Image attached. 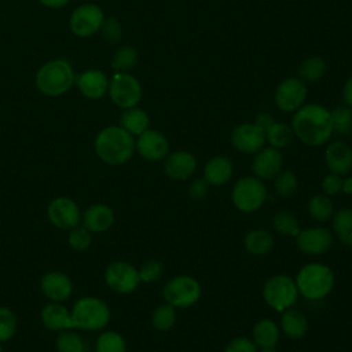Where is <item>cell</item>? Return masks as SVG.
<instances>
[{
	"mask_svg": "<svg viewBox=\"0 0 352 352\" xmlns=\"http://www.w3.org/2000/svg\"><path fill=\"white\" fill-rule=\"evenodd\" d=\"M290 125L296 139L311 147L323 146L334 133L330 110L319 103H304L293 113Z\"/></svg>",
	"mask_w": 352,
	"mask_h": 352,
	"instance_id": "cell-1",
	"label": "cell"
},
{
	"mask_svg": "<svg viewBox=\"0 0 352 352\" xmlns=\"http://www.w3.org/2000/svg\"><path fill=\"white\" fill-rule=\"evenodd\" d=\"M94 150L102 162L120 166L131 161L135 153V138L120 125H110L98 132Z\"/></svg>",
	"mask_w": 352,
	"mask_h": 352,
	"instance_id": "cell-2",
	"label": "cell"
},
{
	"mask_svg": "<svg viewBox=\"0 0 352 352\" xmlns=\"http://www.w3.org/2000/svg\"><path fill=\"white\" fill-rule=\"evenodd\" d=\"M294 282L301 297L309 301H320L333 292L336 275L329 265L314 261L298 270Z\"/></svg>",
	"mask_w": 352,
	"mask_h": 352,
	"instance_id": "cell-3",
	"label": "cell"
},
{
	"mask_svg": "<svg viewBox=\"0 0 352 352\" xmlns=\"http://www.w3.org/2000/svg\"><path fill=\"white\" fill-rule=\"evenodd\" d=\"M73 329L82 331H102L111 320L109 304L96 296H82L77 298L72 308Z\"/></svg>",
	"mask_w": 352,
	"mask_h": 352,
	"instance_id": "cell-4",
	"label": "cell"
},
{
	"mask_svg": "<svg viewBox=\"0 0 352 352\" xmlns=\"http://www.w3.org/2000/svg\"><path fill=\"white\" fill-rule=\"evenodd\" d=\"M74 72L66 59H54L43 65L36 74L38 91L47 96H59L70 89Z\"/></svg>",
	"mask_w": 352,
	"mask_h": 352,
	"instance_id": "cell-5",
	"label": "cell"
},
{
	"mask_svg": "<svg viewBox=\"0 0 352 352\" xmlns=\"http://www.w3.org/2000/svg\"><path fill=\"white\" fill-rule=\"evenodd\" d=\"M268 191L264 182L254 175L239 177L231 190V202L242 213L258 210L267 201Z\"/></svg>",
	"mask_w": 352,
	"mask_h": 352,
	"instance_id": "cell-6",
	"label": "cell"
},
{
	"mask_svg": "<svg viewBox=\"0 0 352 352\" xmlns=\"http://www.w3.org/2000/svg\"><path fill=\"white\" fill-rule=\"evenodd\" d=\"M298 297L294 278L285 274L268 278L263 286L264 302L276 312H283L294 307Z\"/></svg>",
	"mask_w": 352,
	"mask_h": 352,
	"instance_id": "cell-7",
	"label": "cell"
},
{
	"mask_svg": "<svg viewBox=\"0 0 352 352\" xmlns=\"http://www.w3.org/2000/svg\"><path fill=\"white\" fill-rule=\"evenodd\" d=\"M201 296L202 287L198 279L186 274L170 278L162 287L165 302L175 308H190L199 301Z\"/></svg>",
	"mask_w": 352,
	"mask_h": 352,
	"instance_id": "cell-8",
	"label": "cell"
},
{
	"mask_svg": "<svg viewBox=\"0 0 352 352\" xmlns=\"http://www.w3.org/2000/svg\"><path fill=\"white\" fill-rule=\"evenodd\" d=\"M103 279L106 286L117 294H131L142 283L139 270L125 260L110 263L104 268Z\"/></svg>",
	"mask_w": 352,
	"mask_h": 352,
	"instance_id": "cell-9",
	"label": "cell"
},
{
	"mask_svg": "<svg viewBox=\"0 0 352 352\" xmlns=\"http://www.w3.org/2000/svg\"><path fill=\"white\" fill-rule=\"evenodd\" d=\"M109 96L120 109L136 106L142 99V85L129 73H116L109 81Z\"/></svg>",
	"mask_w": 352,
	"mask_h": 352,
	"instance_id": "cell-10",
	"label": "cell"
},
{
	"mask_svg": "<svg viewBox=\"0 0 352 352\" xmlns=\"http://www.w3.org/2000/svg\"><path fill=\"white\" fill-rule=\"evenodd\" d=\"M307 99V85L298 77H287L282 80L274 94L275 106L282 113H294Z\"/></svg>",
	"mask_w": 352,
	"mask_h": 352,
	"instance_id": "cell-11",
	"label": "cell"
},
{
	"mask_svg": "<svg viewBox=\"0 0 352 352\" xmlns=\"http://www.w3.org/2000/svg\"><path fill=\"white\" fill-rule=\"evenodd\" d=\"M81 209L70 197H56L47 206L48 221L59 230H70L81 224Z\"/></svg>",
	"mask_w": 352,
	"mask_h": 352,
	"instance_id": "cell-12",
	"label": "cell"
},
{
	"mask_svg": "<svg viewBox=\"0 0 352 352\" xmlns=\"http://www.w3.org/2000/svg\"><path fill=\"white\" fill-rule=\"evenodd\" d=\"M334 242V234L326 227L301 228L296 236L297 249L308 256H320L327 253Z\"/></svg>",
	"mask_w": 352,
	"mask_h": 352,
	"instance_id": "cell-13",
	"label": "cell"
},
{
	"mask_svg": "<svg viewBox=\"0 0 352 352\" xmlns=\"http://www.w3.org/2000/svg\"><path fill=\"white\" fill-rule=\"evenodd\" d=\"M168 138L157 129H146L135 139V151L146 161L158 162L170 153Z\"/></svg>",
	"mask_w": 352,
	"mask_h": 352,
	"instance_id": "cell-14",
	"label": "cell"
},
{
	"mask_svg": "<svg viewBox=\"0 0 352 352\" xmlns=\"http://www.w3.org/2000/svg\"><path fill=\"white\" fill-rule=\"evenodd\" d=\"M103 19L104 15L99 6L82 4L70 15V30L78 37H88L100 29Z\"/></svg>",
	"mask_w": 352,
	"mask_h": 352,
	"instance_id": "cell-15",
	"label": "cell"
},
{
	"mask_svg": "<svg viewBox=\"0 0 352 352\" xmlns=\"http://www.w3.org/2000/svg\"><path fill=\"white\" fill-rule=\"evenodd\" d=\"M265 143V132L254 122H242L231 132V144L242 154H256Z\"/></svg>",
	"mask_w": 352,
	"mask_h": 352,
	"instance_id": "cell-16",
	"label": "cell"
},
{
	"mask_svg": "<svg viewBox=\"0 0 352 352\" xmlns=\"http://www.w3.org/2000/svg\"><path fill=\"white\" fill-rule=\"evenodd\" d=\"M73 280L62 271H48L40 278V292L48 301L65 302L73 294Z\"/></svg>",
	"mask_w": 352,
	"mask_h": 352,
	"instance_id": "cell-17",
	"label": "cell"
},
{
	"mask_svg": "<svg viewBox=\"0 0 352 352\" xmlns=\"http://www.w3.org/2000/svg\"><path fill=\"white\" fill-rule=\"evenodd\" d=\"M197 158L187 150H176L164 158V173L175 182H186L197 170Z\"/></svg>",
	"mask_w": 352,
	"mask_h": 352,
	"instance_id": "cell-18",
	"label": "cell"
},
{
	"mask_svg": "<svg viewBox=\"0 0 352 352\" xmlns=\"http://www.w3.org/2000/svg\"><path fill=\"white\" fill-rule=\"evenodd\" d=\"M283 165V155L280 150L274 148L271 146H264L260 151H257L252 161V172L256 177L264 180L274 179L280 170Z\"/></svg>",
	"mask_w": 352,
	"mask_h": 352,
	"instance_id": "cell-19",
	"label": "cell"
},
{
	"mask_svg": "<svg viewBox=\"0 0 352 352\" xmlns=\"http://www.w3.org/2000/svg\"><path fill=\"white\" fill-rule=\"evenodd\" d=\"M116 221L114 210L102 202L89 205L81 214V224L92 234L109 231Z\"/></svg>",
	"mask_w": 352,
	"mask_h": 352,
	"instance_id": "cell-20",
	"label": "cell"
},
{
	"mask_svg": "<svg viewBox=\"0 0 352 352\" xmlns=\"http://www.w3.org/2000/svg\"><path fill=\"white\" fill-rule=\"evenodd\" d=\"M324 164L331 173L346 175L352 170V148L342 140H334L324 150Z\"/></svg>",
	"mask_w": 352,
	"mask_h": 352,
	"instance_id": "cell-21",
	"label": "cell"
},
{
	"mask_svg": "<svg viewBox=\"0 0 352 352\" xmlns=\"http://www.w3.org/2000/svg\"><path fill=\"white\" fill-rule=\"evenodd\" d=\"M40 320L43 326L51 331H63L67 329H73L70 308H67L63 302L48 301L43 305L40 311Z\"/></svg>",
	"mask_w": 352,
	"mask_h": 352,
	"instance_id": "cell-22",
	"label": "cell"
},
{
	"mask_svg": "<svg viewBox=\"0 0 352 352\" xmlns=\"http://www.w3.org/2000/svg\"><path fill=\"white\" fill-rule=\"evenodd\" d=\"M234 175V164L226 155H214L209 158L204 166V179L210 187L224 186Z\"/></svg>",
	"mask_w": 352,
	"mask_h": 352,
	"instance_id": "cell-23",
	"label": "cell"
},
{
	"mask_svg": "<svg viewBox=\"0 0 352 352\" xmlns=\"http://www.w3.org/2000/svg\"><path fill=\"white\" fill-rule=\"evenodd\" d=\"M76 81L81 94L88 99H100L109 89L107 76L98 69H91L78 74Z\"/></svg>",
	"mask_w": 352,
	"mask_h": 352,
	"instance_id": "cell-24",
	"label": "cell"
},
{
	"mask_svg": "<svg viewBox=\"0 0 352 352\" xmlns=\"http://www.w3.org/2000/svg\"><path fill=\"white\" fill-rule=\"evenodd\" d=\"M279 329L283 336L290 340H301L305 337L308 331V319L307 316L297 308L292 307L283 312H280Z\"/></svg>",
	"mask_w": 352,
	"mask_h": 352,
	"instance_id": "cell-25",
	"label": "cell"
},
{
	"mask_svg": "<svg viewBox=\"0 0 352 352\" xmlns=\"http://www.w3.org/2000/svg\"><path fill=\"white\" fill-rule=\"evenodd\" d=\"M280 338V329L276 322L263 318L253 324L252 340L257 348H275Z\"/></svg>",
	"mask_w": 352,
	"mask_h": 352,
	"instance_id": "cell-26",
	"label": "cell"
},
{
	"mask_svg": "<svg viewBox=\"0 0 352 352\" xmlns=\"http://www.w3.org/2000/svg\"><path fill=\"white\" fill-rule=\"evenodd\" d=\"M120 126L135 138L150 128V117L143 109L136 106L124 109L120 116Z\"/></svg>",
	"mask_w": 352,
	"mask_h": 352,
	"instance_id": "cell-27",
	"label": "cell"
},
{
	"mask_svg": "<svg viewBox=\"0 0 352 352\" xmlns=\"http://www.w3.org/2000/svg\"><path fill=\"white\" fill-rule=\"evenodd\" d=\"M274 246L272 235L263 228H254L243 236V248L253 256H264L271 252Z\"/></svg>",
	"mask_w": 352,
	"mask_h": 352,
	"instance_id": "cell-28",
	"label": "cell"
},
{
	"mask_svg": "<svg viewBox=\"0 0 352 352\" xmlns=\"http://www.w3.org/2000/svg\"><path fill=\"white\" fill-rule=\"evenodd\" d=\"M331 231L345 246L352 248V209L342 208L331 216Z\"/></svg>",
	"mask_w": 352,
	"mask_h": 352,
	"instance_id": "cell-29",
	"label": "cell"
},
{
	"mask_svg": "<svg viewBox=\"0 0 352 352\" xmlns=\"http://www.w3.org/2000/svg\"><path fill=\"white\" fill-rule=\"evenodd\" d=\"M294 139L296 136L292 129V125L286 122L274 121V124L265 131V140L268 146L278 150L289 147Z\"/></svg>",
	"mask_w": 352,
	"mask_h": 352,
	"instance_id": "cell-30",
	"label": "cell"
},
{
	"mask_svg": "<svg viewBox=\"0 0 352 352\" xmlns=\"http://www.w3.org/2000/svg\"><path fill=\"white\" fill-rule=\"evenodd\" d=\"M95 352H128L124 336L116 330H102L95 340Z\"/></svg>",
	"mask_w": 352,
	"mask_h": 352,
	"instance_id": "cell-31",
	"label": "cell"
},
{
	"mask_svg": "<svg viewBox=\"0 0 352 352\" xmlns=\"http://www.w3.org/2000/svg\"><path fill=\"white\" fill-rule=\"evenodd\" d=\"M272 227L276 232L285 235V236H293L296 238L298 235V232L301 231L298 219L296 217V214L290 210H278L274 213L272 219H271Z\"/></svg>",
	"mask_w": 352,
	"mask_h": 352,
	"instance_id": "cell-32",
	"label": "cell"
},
{
	"mask_svg": "<svg viewBox=\"0 0 352 352\" xmlns=\"http://www.w3.org/2000/svg\"><path fill=\"white\" fill-rule=\"evenodd\" d=\"M55 349L56 352H87V344L76 329H67L58 333Z\"/></svg>",
	"mask_w": 352,
	"mask_h": 352,
	"instance_id": "cell-33",
	"label": "cell"
},
{
	"mask_svg": "<svg viewBox=\"0 0 352 352\" xmlns=\"http://www.w3.org/2000/svg\"><path fill=\"white\" fill-rule=\"evenodd\" d=\"M308 213L316 221H327L334 214V205L329 195L315 194L308 201Z\"/></svg>",
	"mask_w": 352,
	"mask_h": 352,
	"instance_id": "cell-34",
	"label": "cell"
},
{
	"mask_svg": "<svg viewBox=\"0 0 352 352\" xmlns=\"http://www.w3.org/2000/svg\"><path fill=\"white\" fill-rule=\"evenodd\" d=\"M326 72V62L318 56L312 55L305 58L298 66V78L304 82H315L319 81Z\"/></svg>",
	"mask_w": 352,
	"mask_h": 352,
	"instance_id": "cell-35",
	"label": "cell"
},
{
	"mask_svg": "<svg viewBox=\"0 0 352 352\" xmlns=\"http://www.w3.org/2000/svg\"><path fill=\"white\" fill-rule=\"evenodd\" d=\"M176 323V308L168 302L160 304L151 314V324L158 331H168Z\"/></svg>",
	"mask_w": 352,
	"mask_h": 352,
	"instance_id": "cell-36",
	"label": "cell"
},
{
	"mask_svg": "<svg viewBox=\"0 0 352 352\" xmlns=\"http://www.w3.org/2000/svg\"><path fill=\"white\" fill-rule=\"evenodd\" d=\"M138 62V51L133 47L122 45L120 47L111 59V67L117 73H128L135 67Z\"/></svg>",
	"mask_w": 352,
	"mask_h": 352,
	"instance_id": "cell-37",
	"label": "cell"
},
{
	"mask_svg": "<svg viewBox=\"0 0 352 352\" xmlns=\"http://www.w3.org/2000/svg\"><path fill=\"white\" fill-rule=\"evenodd\" d=\"M333 132L337 135H348L352 132V109L348 106H337L330 110Z\"/></svg>",
	"mask_w": 352,
	"mask_h": 352,
	"instance_id": "cell-38",
	"label": "cell"
},
{
	"mask_svg": "<svg viewBox=\"0 0 352 352\" xmlns=\"http://www.w3.org/2000/svg\"><path fill=\"white\" fill-rule=\"evenodd\" d=\"M272 180L274 190L279 197H292L298 188V179L292 170H280Z\"/></svg>",
	"mask_w": 352,
	"mask_h": 352,
	"instance_id": "cell-39",
	"label": "cell"
},
{
	"mask_svg": "<svg viewBox=\"0 0 352 352\" xmlns=\"http://www.w3.org/2000/svg\"><path fill=\"white\" fill-rule=\"evenodd\" d=\"M18 330V318L10 307H0V342L14 338Z\"/></svg>",
	"mask_w": 352,
	"mask_h": 352,
	"instance_id": "cell-40",
	"label": "cell"
},
{
	"mask_svg": "<svg viewBox=\"0 0 352 352\" xmlns=\"http://www.w3.org/2000/svg\"><path fill=\"white\" fill-rule=\"evenodd\" d=\"M67 243L73 250L84 252L92 243V232L88 231L82 224H78L67 230Z\"/></svg>",
	"mask_w": 352,
	"mask_h": 352,
	"instance_id": "cell-41",
	"label": "cell"
},
{
	"mask_svg": "<svg viewBox=\"0 0 352 352\" xmlns=\"http://www.w3.org/2000/svg\"><path fill=\"white\" fill-rule=\"evenodd\" d=\"M138 270L142 283H155L164 275V264L157 258L147 260Z\"/></svg>",
	"mask_w": 352,
	"mask_h": 352,
	"instance_id": "cell-42",
	"label": "cell"
},
{
	"mask_svg": "<svg viewBox=\"0 0 352 352\" xmlns=\"http://www.w3.org/2000/svg\"><path fill=\"white\" fill-rule=\"evenodd\" d=\"M100 30H102L103 38L111 44L118 43L122 37V28H121L120 21L116 16H109V18L103 19Z\"/></svg>",
	"mask_w": 352,
	"mask_h": 352,
	"instance_id": "cell-43",
	"label": "cell"
},
{
	"mask_svg": "<svg viewBox=\"0 0 352 352\" xmlns=\"http://www.w3.org/2000/svg\"><path fill=\"white\" fill-rule=\"evenodd\" d=\"M257 346L253 340L248 337H235L224 346L223 352H257Z\"/></svg>",
	"mask_w": 352,
	"mask_h": 352,
	"instance_id": "cell-44",
	"label": "cell"
},
{
	"mask_svg": "<svg viewBox=\"0 0 352 352\" xmlns=\"http://www.w3.org/2000/svg\"><path fill=\"white\" fill-rule=\"evenodd\" d=\"M210 190V186L209 183L204 179V177H197V179H192L190 183H188V187H187V194L191 199L194 201H199V199H204L208 192Z\"/></svg>",
	"mask_w": 352,
	"mask_h": 352,
	"instance_id": "cell-45",
	"label": "cell"
},
{
	"mask_svg": "<svg viewBox=\"0 0 352 352\" xmlns=\"http://www.w3.org/2000/svg\"><path fill=\"white\" fill-rule=\"evenodd\" d=\"M341 187H342V179L340 175L336 173H327L320 183V188L322 192L331 197V195H337L341 192Z\"/></svg>",
	"mask_w": 352,
	"mask_h": 352,
	"instance_id": "cell-46",
	"label": "cell"
},
{
	"mask_svg": "<svg viewBox=\"0 0 352 352\" xmlns=\"http://www.w3.org/2000/svg\"><path fill=\"white\" fill-rule=\"evenodd\" d=\"M274 118H272V116L270 114V113H267V111H260L256 117H254V124L258 126V128H261L264 132L274 124Z\"/></svg>",
	"mask_w": 352,
	"mask_h": 352,
	"instance_id": "cell-47",
	"label": "cell"
},
{
	"mask_svg": "<svg viewBox=\"0 0 352 352\" xmlns=\"http://www.w3.org/2000/svg\"><path fill=\"white\" fill-rule=\"evenodd\" d=\"M342 100L345 106L352 109V76H349L342 85Z\"/></svg>",
	"mask_w": 352,
	"mask_h": 352,
	"instance_id": "cell-48",
	"label": "cell"
},
{
	"mask_svg": "<svg viewBox=\"0 0 352 352\" xmlns=\"http://www.w3.org/2000/svg\"><path fill=\"white\" fill-rule=\"evenodd\" d=\"M41 4H44L45 7H51V8H59L66 6L70 0H38Z\"/></svg>",
	"mask_w": 352,
	"mask_h": 352,
	"instance_id": "cell-49",
	"label": "cell"
},
{
	"mask_svg": "<svg viewBox=\"0 0 352 352\" xmlns=\"http://www.w3.org/2000/svg\"><path fill=\"white\" fill-rule=\"evenodd\" d=\"M341 192H344L346 195H352V176H348V177L342 179Z\"/></svg>",
	"mask_w": 352,
	"mask_h": 352,
	"instance_id": "cell-50",
	"label": "cell"
},
{
	"mask_svg": "<svg viewBox=\"0 0 352 352\" xmlns=\"http://www.w3.org/2000/svg\"><path fill=\"white\" fill-rule=\"evenodd\" d=\"M257 352H278L275 348H258Z\"/></svg>",
	"mask_w": 352,
	"mask_h": 352,
	"instance_id": "cell-51",
	"label": "cell"
},
{
	"mask_svg": "<svg viewBox=\"0 0 352 352\" xmlns=\"http://www.w3.org/2000/svg\"><path fill=\"white\" fill-rule=\"evenodd\" d=\"M0 352H4V349H3V342H0Z\"/></svg>",
	"mask_w": 352,
	"mask_h": 352,
	"instance_id": "cell-52",
	"label": "cell"
}]
</instances>
